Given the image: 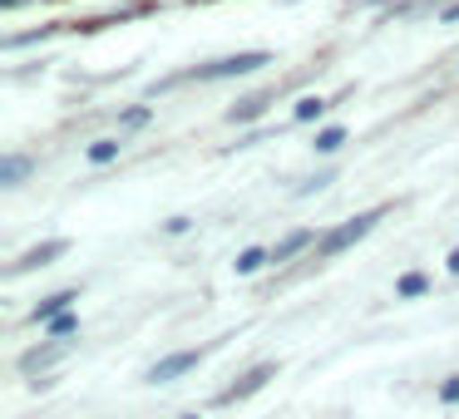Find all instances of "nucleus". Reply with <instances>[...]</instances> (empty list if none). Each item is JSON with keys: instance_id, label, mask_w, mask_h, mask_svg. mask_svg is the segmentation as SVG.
<instances>
[{"instance_id": "nucleus-1", "label": "nucleus", "mask_w": 459, "mask_h": 419, "mask_svg": "<svg viewBox=\"0 0 459 419\" xmlns=\"http://www.w3.org/2000/svg\"><path fill=\"white\" fill-rule=\"evenodd\" d=\"M380 218H385V212H380V208H370V212H356V218H351V222H341V227H331L326 237H321V247H316V252H321V257H336V252L356 247V242L366 237V232L376 227Z\"/></svg>"}, {"instance_id": "nucleus-2", "label": "nucleus", "mask_w": 459, "mask_h": 419, "mask_svg": "<svg viewBox=\"0 0 459 419\" xmlns=\"http://www.w3.org/2000/svg\"><path fill=\"white\" fill-rule=\"evenodd\" d=\"M262 64H272V55L267 50H242V55H228V60H212V64H203L198 70V80H238V74H252V70H262Z\"/></svg>"}, {"instance_id": "nucleus-3", "label": "nucleus", "mask_w": 459, "mask_h": 419, "mask_svg": "<svg viewBox=\"0 0 459 419\" xmlns=\"http://www.w3.org/2000/svg\"><path fill=\"white\" fill-rule=\"evenodd\" d=\"M203 360V350H173V355H163L159 365L149 370V385H169V380H178V375H188L193 365Z\"/></svg>"}, {"instance_id": "nucleus-4", "label": "nucleus", "mask_w": 459, "mask_h": 419, "mask_svg": "<svg viewBox=\"0 0 459 419\" xmlns=\"http://www.w3.org/2000/svg\"><path fill=\"white\" fill-rule=\"evenodd\" d=\"M65 252H70V242H65V237H55V242H40V247H30V252H25V257L21 261H15V277H21V271H35V267H50V261L55 257H65Z\"/></svg>"}, {"instance_id": "nucleus-5", "label": "nucleus", "mask_w": 459, "mask_h": 419, "mask_svg": "<svg viewBox=\"0 0 459 419\" xmlns=\"http://www.w3.org/2000/svg\"><path fill=\"white\" fill-rule=\"evenodd\" d=\"M272 375H277V365H257V370H247V375H242V380H238V385H232L222 399H247V395H257V389L267 385Z\"/></svg>"}, {"instance_id": "nucleus-6", "label": "nucleus", "mask_w": 459, "mask_h": 419, "mask_svg": "<svg viewBox=\"0 0 459 419\" xmlns=\"http://www.w3.org/2000/svg\"><path fill=\"white\" fill-rule=\"evenodd\" d=\"M60 355H65V346H60V340H50V346H40V350H25V355H21V370H25V375H35L40 365H55Z\"/></svg>"}, {"instance_id": "nucleus-7", "label": "nucleus", "mask_w": 459, "mask_h": 419, "mask_svg": "<svg viewBox=\"0 0 459 419\" xmlns=\"http://www.w3.org/2000/svg\"><path fill=\"white\" fill-rule=\"evenodd\" d=\"M70 301H80L74 291H55V296H45L40 306H35V321H55V316H65L70 311Z\"/></svg>"}, {"instance_id": "nucleus-8", "label": "nucleus", "mask_w": 459, "mask_h": 419, "mask_svg": "<svg viewBox=\"0 0 459 419\" xmlns=\"http://www.w3.org/2000/svg\"><path fill=\"white\" fill-rule=\"evenodd\" d=\"M301 247H311V232L301 227V232H287V237L277 242V247H272V261H287V257H297Z\"/></svg>"}, {"instance_id": "nucleus-9", "label": "nucleus", "mask_w": 459, "mask_h": 419, "mask_svg": "<svg viewBox=\"0 0 459 419\" xmlns=\"http://www.w3.org/2000/svg\"><path fill=\"white\" fill-rule=\"evenodd\" d=\"M425 291H429V277H425V271H405V277L395 281V296H405V301L425 296Z\"/></svg>"}, {"instance_id": "nucleus-10", "label": "nucleus", "mask_w": 459, "mask_h": 419, "mask_svg": "<svg viewBox=\"0 0 459 419\" xmlns=\"http://www.w3.org/2000/svg\"><path fill=\"white\" fill-rule=\"evenodd\" d=\"M25 173H30V158H21V153L0 158V183H5V188H15V183H21Z\"/></svg>"}, {"instance_id": "nucleus-11", "label": "nucleus", "mask_w": 459, "mask_h": 419, "mask_svg": "<svg viewBox=\"0 0 459 419\" xmlns=\"http://www.w3.org/2000/svg\"><path fill=\"white\" fill-rule=\"evenodd\" d=\"M262 114H267V99H262V94H252V99H242L238 109L228 114L232 124H252V119H262Z\"/></svg>"}, {"instance_id": "nucleus-12", "label": "nucleus", "mask_w": 459, "mask_h": 419, "mask_svg": "<svg viewBox=\"0 0 459 419\" xmlns=\"http://www.w3.org/2000/svg\"><path fill=\"white\" fill-rule=\"evenodd\" d=\"M267 261H272V252H262V247H247L238 261H232V267H238V277H252V271H262Z\"/></svg>"}, {"instance_id": "nucleus-13", "label": "nucleus", "mask_w": 459, "mask_h": 419, "mask_svg": "<svg viewBox=\"0 0 459 419\" xmlns=\"http://www.w3.org/2000/svg\"><path fill=\"white\" fill-rule=\"evenodd\" d=\"M114 158H119V139H94L90 143V163L104 168V163H114Z\"/></svg>"}, {"instance_id": "nucleus-14", "label": "nucleus", "mask_w": 459, "mask_h": 419, "mask_svg": "<svg viewBox=\"0 0 459 419\" xmlns=\"http://www.w3.org/2000/svg\"><path fill=\"white\" fill-rule=\"evenodd\" d=\"M341 143H346V129H341V124H331V129L316 133V153H336Z\"/></svg>"}, {"instance_id": "nucleus-15", "label": "nucleus", "mask_w": 459, "mask_h": 419, "mask_svg": "<svg viewBox=\"0 0 459 419\" xmlns=\"http://www.w3.org/2000/svg\"><path fill=\"white\" fill-rule=\"evenodd\" d=\"M331 104L326 99H316V94H307V99H297V119L307 124V119H316V114H326Z\"/></svg>"}, {"instance_id": "nucleus-16", "label": "nucleus", "mask_w": 459, "mask_h": 419, "mask_svg": "<svg viewBox=\"0 0 459 419\" xmlns=\"http://www.w3.org/2000/svg\"><path fill=\"white\" fill-rule=\"evenodd\" d=\"M45 326H50V336L55 340H65V336H74V330H80V321L70 316V311H65V316H55V321H45Z\"/></svg>"}, {"instance_id": "nucleus-17", "label": "nucleus", "mask_w": 459, "mask_h": 419, "mask_svg": "<svg viewBox=\"0 0 459 419\" xmlns=\"http://www.w3.org/2000/svg\"><path fill=\"white\" fill-rule=\"evenodd\" d=\"M124 129H143V124H149V109H143V104H139V109H129V114H124Z\"/></svg>"}, {"instance_id": "nucleus-18", "label": "nucleus", "mask_w": 459, "mask_h": 419, "mask_svg": "<svg viewBox=\"0 0 459 419\" xmlns=\"http://www.w3.org/2000/svg\"><path fill=\"white\" fill-rule=\"evenodd\" d=\"M439 399H445V405H459V375H449L445 385H439Z\"/></svg>"}, {"instance_id": "nucleus-19", "label": "nucleus", "mask_w": 459, "mask_h": 419, "mask_svg": "<svg viewBox=\"0 0 459 419\" xmlns=\"http://www.w3.org/2000/svg\"><path fill=\"white\" fill-rule=\"evenodd\" d=\"M326 183H331V173H316V178H307V183H301L297 192H311V188H326Z\"/></svg>"}, {"instance_id": "nucleus-20", "label": "nucleus", "mask_w": 459, "mask_h": 419, "mask_svg": "<svg viewBox=\"0 0 459 419\" xmlns=\"http://www.w3.org/2000/svg\"><path fill=\"white\" fill-rule=\"evenodd\" d=\"M193 227V218H169V232H173V237H178V232H188Z\"/></svg>"}, {"instance_id": "nucleus-21", "label": "nucleus", "mask_w": 459, "mask_h": 419, "mask_svg": "<svg viewBox=\"0 0 459 419\" xmlns=\"http://www.w3.org/2000/svg\"><path fill=\"white\" fill-rule=\"evenodd\" d=\"M449 271H459V247H455V252H449Z\"/></svg>"}, {"instance_id": "nucleus-22", "label": "nucleus", "mask_w": 459, "mask_h": 419, "mask_svg": "<svg viewBox=\"0 0 459 419\" xmlns=\"http://www.w3.org/2000/svg\"><path fill=\"white\" fill-rule=\"evenodd\" d=\"M188 419H198V415H188Z\"/></svg>"}]
</instances>
